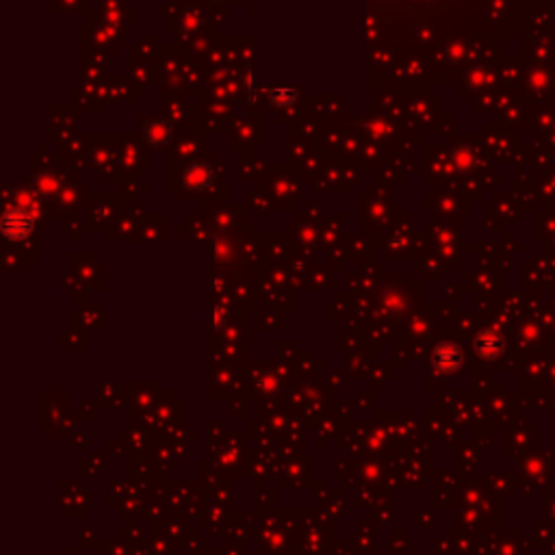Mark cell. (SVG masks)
Masks as SVG:
<instances>
[{
    "label": "cell",
    "instance_id": "6da1fadb",
    "mask_svg": "<svg viewBox=\"0 0 555 555\" xmlns=\"http://www.w3.org/2000/svg\"><path fill=\"white\" fill-rule=\"evenodd\" d=\"M211 180H213V172L204 163H193L191 168L184 170V182H187L189 187H195V189L207 187Z\"/></svg>",
    "mask_w": 555,
    "mask_h": 555
},
{
    "label": "cell",
    "instance_id": "7a4b0ae2",
    "mask_svg": "<svg viewBox=\"0 0 555 555\" xmlns=\"http://www.w3.org/2000/svg\"><path fill=\"white\" fill-rule=\"evenodd\" d=\"M145 139L150 141L152 145H165L170 139H172V126L168 122H161V120H154L145 126L143 131Z\"/></svg>",
    "mask_w": 555,
    "mask_h": 555
},
{
    "label": "cell",
    "instance_id": "3957f363",
    "mask_svg": "<svg viewBox=\"0 0 555 555\" xmlns=\"http://www.w3.org/2000/svg\"><path fill=\"white\" fill-rule=\"evenodd\" d=\"M5 230L11 234V236H22L26 230H29V219L24 213L20 211H13L5 217Z\"/></svg>",
    "mask_w": 555,
    "mask_h": 555
},
{
    "label": "cell",
    "instance_id": "277c9868",
    "mask_svg": "<svg viewBox=\"0 0 555 555\" xmlns=\"http://www.w3.org/2000/svg\"><path fill=\"white\" fill-rule=\"evenodd\" d=\"M267 96L271 100V104L275 106H289L293 100H295V89L293 87H287V85H278V87H269Z\"/></svg>",
    "mask_w": 555,
    "mask_h": 555
}]
</instances>
